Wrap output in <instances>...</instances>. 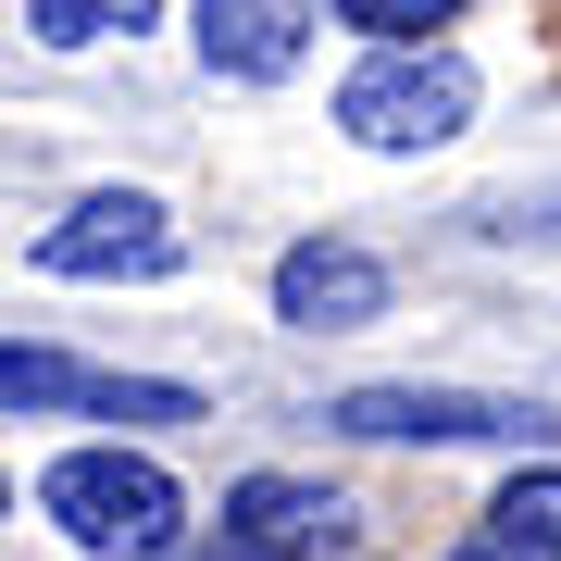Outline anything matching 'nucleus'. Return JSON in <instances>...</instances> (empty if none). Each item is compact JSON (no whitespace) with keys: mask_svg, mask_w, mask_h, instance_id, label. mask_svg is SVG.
<instances>
[{"mask_svg":"<svg viewBox=\"0 0 561 561\" xmlns=\"http://www.w3.org/2000/svg\"><path fill=\"white\" fill-rule=\"evenodd\" d=\"M324 424L375 449H549L561 437L549 400H500V387H350Z\"/></svg>","mask_w":561,"mask_h":561,"instance_id":"obj_3","label":"nucleus"},{"mask_svg":"<svg viewBox=\"0 0 561 561\" xmlns=\"http://www.w3.org/2000/svg\"><path fill=\"white\" fill-rule=\"evenodd\" d=\"M449 561H524V549L512 537H474V549H449Z\"/></svg>","mask_w":561,"mask_h":561,"instance_id":"obj_12","label":"nucleus"},{"mask_svg":"<svg viewBox=\"0 0 561 561\" xmlns=\"http://www.w3.org/2000/svg\"><path fill=\"white\" fill-rule=\"evenodd\" d=\"M486 537H512L524 561H561V461H524L500 486V512H486Z\"/></svg>","mask_w":561,"mask_h":561,"instance_id":"obj_9","label":"nucleus"},{"mask_svg":"<svg viewBox=\"0 0 561 561\" xmlns=\"http://www.w3.org/2000/svg\"><path fill=\"white\" fill-rule=\"evenodd\" d=\"M25 25H38L50 50H101V38H138V25H162V0H25Z\"/></svg>","mask_w":561,"mask_h":561,"instance_id":"obj_10","label":"nucleus"},{"mask_svg":"<svg viewBox=\"0 0 561 561\" xmlns=\"http://www.w3.org/2000/svg\"><path fill=\"white\" fill-rule=\"evenodd\" d=\"M0 500H13V486H0Z\"/></svg>","mask_w":561,"mask_h":561,"instance_id":"obj_14","label":"nucleus"},{"mask_svg":"<svg viewBox=\"0 0 561 561\" xmlns=\"http://www.w3.org/2000/svg\"><path fill=\"white\" fill-rule=\"evenodd\" d=\"M324 13H337V25H362L375 50H412V38H449L474 0H324Z\"/></svg>","mask_w":561,"mask_h":561,"instance_id":"obj_11","label":"nucleus"},{"mask_svg":"<svg viewBox=\"0 0 561 561\" xmlns=\"http://www.w3.org/2000/svg\"><path fill=\"white\" fill-rule=\"evenodd\" d=\"M225 537L262 549V561H312V549L350 537V512H337V486H312V474H238L225 486Z\"/></svg>","mask_w":561,"mask_h":561,"instance_id":"obj_8","label":"nucleus"},{"mask_svg":"<svg viewBox=\"0 0 561 561\" xmlns=\"http://www.w3.org/2000/svg\"><path fill=\"white\" fill-rule=\"evenodd\" d=\"M474 62L449 38H412V50H362V76L337 88V125L362 150H449L461 125H474Z\"/></svg>","mask_w":561,"mask_h":561,"instance_id":"obj_2","label":"nucleus"},{"mask_svg":"<svg viewBox=\"0 0 561 561\" xmlns=\"http://www.w3.org/2000/svg\"><path fill=\"white\" fill-rule=\"evenodd\" d=\"M175 561H262V549H238V537H213V549H175Z\"/></svg>","mask_w":561,"mask_h":561,"instance_id":"obj_13","label":"nucleus"},{"mask_svg":"<svg viewBox=\"0 0 561 561\" xmlns=\"http://www.w3.org/2000/svg\"><path fill=\"white\" fill-rule=\"evenodd\" d=\"M201 62L225 88H287L312 62V0H201Z\"/></svg>","mask_w":561,"mask_h":561,"instance_id":"obj_7","label":"nucleus"},{"mask_svg":"<svg viewBox=\"0 0 561 561\" xmlns=\"http://www.w3.org/2000/svg\"><path fill=\"white\" fill-rule=\"evenodd\" d=\"M38 512L88 561H175L187 549V486L162 474L150 449H62L38 474Z\"/></svg>","mask_w":561,"mask_h":561,"instance_id":"obj_1","label":"nucleus"},{"mask_svg":"<svg viewBox=\"0 0 561 561\" xmlns=\"http://www.w3.org/2000/svg\"><path fill=\"white\" fill-rule=\"evenodd\" d=\"M387 312V262L350 250V238H300L275 262V324H300V337H350V324Z\"/></svg>","mask_w":561,"mask_h":561,"instance_id":"obj_6","label":"nucleus"},{"mask_svg":"<svg viewBox=\"0 0 561 561\" xmlns=\"http://www.w3.org/2000/svg\"><path fill=\"white\" fill-rule=\"evenodd\" d=\"M175 262H187V238L150 187H88L38 238V275H62V287H125V275H175Z\"/></svg>","mask_w":561,"mask_h":561,"instance_id":"obj_4","label":"nucleus"},{"mask_svg":"<svg viewBox=\"0 0 561 561\" xmlns=\"http://www.w3.org/2000/svg\"><path fill=\"white\" fill-rule=\"evenodd\" d=\"M0 412H101V424H201V387L162 375H101L76 350H25L0 337Z\"/></svg>","mask_w":561,"mask_h":561,"instance_id":"obj_5","label":"nucleus"}]
</instances>
